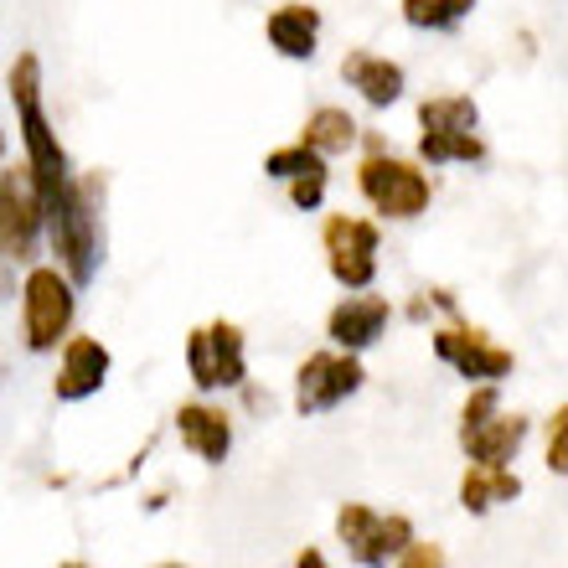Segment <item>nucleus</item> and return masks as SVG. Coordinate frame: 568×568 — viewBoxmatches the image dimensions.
<instances>
[{
	"label": "nucleus",
	"instance_id": "1",
	"mask_svg": "<svg viewBox=\"0 0 568 568\" xmlns=\"http://www.w3.org/2000/svg\"><path fill=\"white\" fill-rule=\"evenodd\" d=\"M11 104H16V124H21V145H27V171L37 181V196H42V212L68 192L73 181V165H68V150H62L58 130L47 120L42 104V58L37 52H21L11 62Z\"/></svg>",
	"mask_w": 568,
	"mask_h": 568
},
{
	"label": "nucleus",
	"instance_id": "2",
	"mask_svg": "<svg viewBox=\"0 0 568 568\" xmlns=\"http://www.w3.org/2000/svg\"><path fill=\"white\" fill-rule=\"evenodd\" d=\"M99 202H104V176H73L68 192L42 212V227L62 258V274L73 284H89L104 258V223H99Z\"/></svg>",
	"mask_w": 568,
	"mask_h": 568
},
{
	"label": "nucleus",
	"instance_id": "3",
	"mask_svg": "<svg viewBox=\"0 0 568 568\" xmlns=\"http://www.w3.org/2000/svg\"><path fill=\"white\" fill-rule=\"evenodd\" d=\"M73 280L62 270H37L21 284V331H27L31 352H52L58 342H68V326H73Z\"/></svg>",
	"mask_w": 568,
	"mask_h": 568
},
{
	"label": "nucleus",
	"instance_id": "4",
	"mask_svg": "<svg viewBox=\"0 0 568 568\" xmlns=\"http://www.w3.org/2000/svg\"><path fill=\"white\" fill-rule=\"evenodd\" d=\"M523 439H527V419H523V414H511V419L501 414V398H496L491 383L465 398L460 445H465V455H470L476 465H507V460H517Z\"/></svg>",
	"mask_w": 568,
	"mask_h": 568
},
{
	"label": "nucleus",
	"instance_id": "5",
	"mask_svg": "<svg viewBox=\"0 0 568 568\" xmlns=\"http://www.w3.org/2000/svg\"><path fill=\"white\" fill-rule=\"evenodd\" d=\"M357 186L383 217H398V223L429 212V196H434L429 176H424L419 165L398 161V155H383V150H373V155L357 165Z\"/></svg>",
	"mask_w": 568,
	"mask_h": 568
},
{
	"label": "nucleus",
	"instance_id": "6",
	"mask_svg": "<svg viewBox=\"0 0 568 568\" xmlns=\"http://www.w3.org/2000/svg\"><path fill=\"white\" fill-rule=\"evenodd\" d=\"M336 532H342L346 554L357 558L362 568H388L393 558L414 542L408 517H398V511H373V507H362V501H346V507L336 511Z\"/></svg>",
	"mask_w": 568,
	"mask_h": 568
},
{
	"label": "nucleus",
	"instance_id": "7",
	"mask_svg": "<svg viewBox=\"0 0 568 568\" xmlns=\"http://www.w3.org/2000/svg\"><path fill=\"white\" fill-rule=\"evenodd\" d=\"M295 377H300V383H295V408L305 414V419L331 414V408L346 404V398L367 383L357 352H315V357L300 362Z\"/></svg>",
	"mask_w": 568,
	"mask_h": 568
},
{
	"label": "nucleus",
	"instance_id": "8",
	"mask_svg": "<svg viewBox=\"0 0 568 568\" xmlns=\"http://www.w3.org/2000/svg\"><path fill=\"white\" fill-rule=\"evenodd\" d=\"M186 367H192V383L202 393L239 388L243 373H248V362H243V331L233 321L196 326L192 342H186Z\"/></svg>",
	"mask_w": 568,
	"mask_h": 568
},
{
	"label": "nucleus",
	"instance_id": "9",
	"mask_svg": "<svg viewBox=\"0 0 568 568\" xmlns=\"http://www.w3.org/2000/svg\"><path fill=\"white\" fill-rule=\"evenodd\" d=\"M37 239H42V196H37V181L31 171H0V254L27 264L37 254Z\"/></svg>",
	"mask_w": 568,
	"mask_h": 568
},
{
	"label": "nucleus",
	"instance_id": "10",
	"mask_svg": "<svg viewBox=\"0 0 568 568\" xmlns=\"http://www.w3.org/2000/svg\"><path fill=\"white\" fill-rule=\"evenodd\" d=\"M321 243H326V270L336 284L367 290L377 280V227L367 217H346V212L331 217Z\"/></svg>",
	"mask_w": 568,
	"mask_h": 568
},
{
	"label": "nucleus",
	"instance_id": "11",
	"mask_svg": "<svg viewBox=\"0 0 568 568\" xmlns=\"http://www.w3.org/2000/svg\"><path fill=\"white\" fill-rule=\"evenodd\" d=\"M434 357L449 362L460 377H476V383H496V377L511 373V352H507V346H496L486 331H470V326L434 331Z\"/></svg>",
	"mask_w": 568,
	"mask_h": 568
},
{
	"label": "nucleus",
	"instance_id": "12",
	"mask_svg": "<svg viewBox=\"0 0 568 568\" xmlns=\"http://www.w3.org/2000/svg\"><path fill=\"white\" fill-rule=\"evenodd\" d=\"M109 377V346L99 336H68L62 342V367L52 377V393H58V404H83L93 393L104 388Z\"/></svg>",
	"mask_w": 568,
	"mask_h": 568
},
{
	"label": "nucleus",
	"instance_id": "13",
	"mask_svg": "<svg viewBox=\"0 0 568 568\" xmlns=\"http://www.w3.org/2000/svg\"><path fill=\"white\" fill-rule=\"evenodd\" d=\"M264 176L284 181L290 186V202L300 212H315L321 207V196H326V155H315L311 145H280L264 155Z\"/></svg>",
	"mask_w": 568,
	"mask_h": 568
},
{
	"label": "nucleus",
	"instance_id": "14",
	"mask_svg": "<svg viewBox=\"0 0 568 568\" xmlns=\"http://www.w3.org/2000/svg\"><path fill=\"white\" fill-rule=\"evenodd\" d=\"M388 321H393V305L383 295H352L331 311L326 336L342 346V352H362V346H373L377 336L388 331Z\"/></svg>",
	"mask_w": 568,
	"mask_h": 568
},
{
	"label": "nucleus",
	"instance_id": "15",
	"mask_svg": "<svg viewBox=\"0 0 568 568\" xmlns=\"http://www.w3.org/2000/svg\"><path fill=\"white\" fill-rule=\"evenodd\" d=\"M264 37H270V47L280 52V58L311 62L315 42H321V11H315V6H300V0L274 6L270 21H264Z\"/></svg>",
	"mask_w": 568,
	"mask_h": 568
},
{
	"label": "nucleus",
	"instance_id": "16",
	"mask_svg": "<svg viewBox=\"0 0 568 568\" xmlns=\"http://www.w3.org/2000/svg\"><path fill=\"white\" fill-rule=\"evenodd\" d=\"M342 78L367 99L373 109H388L404 99V68L383 52H346L342 58Z\"/></svg>",
	"mask_w": 568,
	"mask_h": 568
},
{
	"label": "nucleus",
	"instance_id": "17",
	"mask_svg": "<svg viewBox=\"0 0 568 568\" xmlns=\"http://www.w3.org/2000/svg\"><path fill=\"white\" fill-rule=\"evenodd\" d=\"M176 429H181V445L192 449L196 460H207V465H223V460H227V445H233V424H227L223 408L181 404Z\"/></svg>",
	"mask_w": 568,
	"mask_h": 568
},
{
	"label": "nucleus",
	"instance_id": "18",
	"mask_svg": "<svg viewBox=\"0 0 568 568\" xmlns=\"http://www.w3.org/2000/svg\"><path fill=\"white\" fill-rule=\"evenodd\" d=\"M517 496H523V480L511 476L507 465H470L460 480V507L476 511V517L501 507V501H517Z\"/></svg>",
	"mask_w": 568,
	"mask_h": 568
},
{
	"label": "nucleus",
	"instance_id": "19",
	"mask_svg": "<svg viewBox=\"0 0 568 568\" xmlns=\"http://www.w3.org/2000/svg\"><path fill=\"white\" fill-rule=\"evenodd\" d=\"M352 140H357V120L346 114V109L326 104V109H315L311 120H305V135H300V145H311L315 155H342V150H352Z\"/></svg>",
	"mask_w": 568,
	"mask_h": 568
},
{
	"label": "nucleus",
	"instance_id": "20",
	"mask_svg": "<svg viewBox=\"0 0 568 568\" xmlns=\"http://www.w3.org/2000/svg\"><path fill=\"white\" fill-rule=\"evenodd\" d=\"M419 155L429 165H449V161H486L476 130H424L419 135Z\"/></svg>",
	"mask_w": 568,
	"mask_h": 568
},
{
	"label": "nucleus",
	"instance_id": "21",
	"mask_svg": "<svg viewBox=\"0 0 568 568\" xmlns=\"http://www.w3.org/2000/svg\"><path fill=\"white\" fill-rule=\"evenodd\" d=\"M419 124L424 130H476L480 109L470 93H434L419 104Z\"/></svg>",
	"mask_w": 568,
	"mask_h": 568
},
{
	"label": "nucleus",
	"instance_id": "22",
	"mask_svg": "<svg viewBox=\"0 0 568 568\" xmlns=\"http://www.w3.org/2000/svg\"><path fill=\"white\" fill-rule=\"evenodd\" d=\"M470 11L476 0H404V21L414 31H455Z\"/></svg>",
	"mask_w": 568,
	"mask_h": 568
},
{
	"label": "nucleus",
	"instance_id": "23",
	"mask_svg": "<svg viewBox=\"0 0 568 568\" xmlns=\"http://www.w3.org/2000/svg\"><path fill=\"white\" fill-rule=\"evenodd\" d=\"M548 470H554V476L568 470V408L564 404H558L554 429H548Z\"/></svg>",
	"mask_w": 568,
	"mask_h": 568
},
{
	"label": "nucleus",
	"instance_id": "24",
	"mask_svg": "<svg viewBox=\"0 0 568 568\" xmlns=\"http://www.w3.org/2000/svg\"><path fill=\"white\" fill-rule=\"evenodd\" d=\"M398 568H445V548L439 542H408L398 554Z\"/></svg>",
	"mask_w": 568,
	"mask_h": 568
},
{
	"label": "nucleus",
	"instance_id": "25",
	"mask_svg": "<svg viewBox=\"0 0 568 568\" xmlns=\"http://www.w3.org/2000/svg\"><path fill=\"white\" fill-rule=\"evenodd\" d=\"M295 568H331V564H326V554H321V548H305V554L295 558Z\"/></svg>",
	"mask_w": 568,
	"mask_h": 568
},
{
	"label": "nucleus",
	"instance_id": "26",
	"mask_svg": "<svg viewBox=\"0 0 568 568\" xmlns=\"http://www.w3.org/2000/svg\"><path fill=\"white\" fill-rule=\"evenodd\" d=\"M161 568H186V564H161Z\"/></svg>",
	"mask_w": 568,
	"mask_h": 568
},
{
	"label": "nucleus",
	"instance_id": "27",
	"mask_svg": "<svg viewBox=\"0 0 568 568\" xmlns=\"http://www.w3.org/2000/svg\"><path fill=\"white\" fill-rule=\"evenodd\" d=\"M0 155H6V135H0Z\"/></svg>",
	"mask_w": 568,
	"mask_h": 568
},
{
	"label": "nucleus",
	"instance_id": "28",
	"mask_svg": "<svg viewBox=\"0 0 568 568\" xmlns=\"http://www.w3.org/2000/svg\"><path fill=\"white\" fill-rule=\"evenodd\" d=\"M62 568H83V564H62Z\"/></svg>",
	"mask_w": 568,
	"mask_h": 568
}]
</instances>
